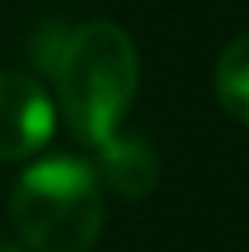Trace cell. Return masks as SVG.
Wrapping results in <instances>:
<instances>
[{
	"label": "cell",
	"mask_w": 249,
	"mask_h": 252,
	"mask_svg": "<svg viewBox=\"0 0 249 252\" xmlns=\"http://www.w3.org/2000/svg\"><path fill=\"white\" fill-rule=\"evenodd\" d=\"M59 106L73 139L107 146L140 84L132 37L114 22H84L66 37L55 63Z\"/></svg>",
	"instance_id": "1"
},
{
	"label": "cell",
	"mask_w": 249,
	"mask_h": 252,
	"mask_svg": "<svg viewBox=\"0 0 249 252\" xmlns=\"http://www.w3.org/2000/svg\"><path fill=\"white\" fill-rule=\"evenodd\" d=\"M7 212L33 252H88L107 216L99 172L81 158L37 161L19 176Z\"/></svg>",
	"instance_id": "2"
},
{
	"label": "cell",
	"mask_w": 249,
	"mask_h": 252,
	"mask_svg": "<svg viewBox=\"0 0 249 252\" xmlns=\"http://www.w3.org/2000/svg\"><path fill=\"white\" fill-rule=\"evenodd\" d=\"M55 110L26 73L0 69V161H22L51 139Z\"/></svg>",
	"instance_id": "3"
},
{
	"label": "cell",
	"mask_w": 249,
	"mask_h": 252,
	"mask_svg": "<svg viewBox=\"0 0 249 252\" xmlns=\"http://www.w3.org/2000/svg\"><path fill=\"white\" fill-rule=\"evenodd\" d=\"M99 176L117 194L140 201L158 183V154L140 135H114L107 146H99Z\"/></svg>",
	"instance_id": "4"
},
{
	"label": "cell",
	"mask_w": 249,
	"mask_h": 252,
	"mask_svg": "<svg viewBox=\"0 0 249 252\" xmlns=\"http://www.w3.org/2000/svg\"><path fill=\"white\" fill-rule=\"evenodd\" d=\"M216 95L231 117L249 125V33L231 40L216 63Z\"/></svg>",
	"instance_id": "5"
},
{
	"label": "cell",
	"mask_w": 249,
	"mask_h": 252,
	"mask_svg": "<svg viewBox=\"0 0 249 252\" xmlns=\"http://www.w3.org/2000/svg\"><path fill=\"white\" fill-rule=\"evenodd\" d=\"M0 252H26V249H15V245H0Z\"/></svg>",
	"instance_id": "6"
}]
</instances>
